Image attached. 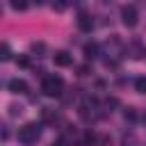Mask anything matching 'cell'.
Here are the masks:
<instances>
[{"instance_id":"obj_1","label":"cell","mask_w":146,"mask_h":146,"mask_svg":"<svg viewBox=\"0 0 146 146\" xmlns=\"http://www.w3.org/2000/svg\"><path fill=\"white\" fill-rule=\"evenodd\" d=\"M41 89H43L46 96H62V89H64V80H62V75H46Z\"/></svg>"},{"instance_id":"obj_2","label":"cell","mask_w":146,"mask_h":146,"mask_svg":"<svg viewBox=\"0 0 146 146\" xmlns=\"http://www.w3.org/2000/svg\"><path fill=\"white\" fill-rule=\"evenodd\" d=\"M39 135H41V125H39V123H25L23 128H18V139H21L23 144L36 141Z\"/></svg>"},{"instance_id":"obj_3","label":"cell","mask_w":146,"mask_h":146,"mask_svg":"<svg viewBox=\"0 0 146 146\" xmlns=\"http://www.w3.org/2000/svg\"><path fill=\"white\" fill-rule=\"evenodd\" d=\"M121 18H123V25H128V27H135V25H137V21H139L137 9H135L132 5H125V7L121 9Z\"/></svg>"},{"instance_id":"obj_4","label":"cell","mask_w":146,"mask_h":146,"mask_svg":"<svg viewBox=\"0 0 146 146\" xmlns=\"http://www.w3.org/2000/svg\"><path fill=\"white\" fill-rule=\"evenodd\" d=\"M52 62H55V66H62V68H64V66H71V64H73V57H71L66 50H57V52L52 55Z\"/></svg>"},{"instance_id":"obj_5","label":"cell","mask_w":146,"mask_h":146,"mask_svg":"<svg viewBox=\"0 0 146 146\" xmlns=\"http://www.w3.org/2000/svg\"><path fill=\"white\" fill-rule=\"evenodd\" d=\"M27 82L25 80H21V78H14V80H9V91L11 94H27Z\"/></svg>"},{"instance_id":"obj_6","label":"cell","mask_w":146,"mask_h":146,"mask_svg":"<svg viewBox=\"0 0 146 146\" xmlns=\"http://www.w3.org/2000/svg\"><path fill=\"white\" fill-rule=\"evenodd\" d=\"M78 27H80L82 32H91V30H94V18H91L89 14H80V18H78Z\"/></svg>"},{"instance_id":"obj_7","label":"cell","mask_w":146,"mask_h":146,"mask_svg":"<svg viewBox=\"0 0 146 146\" xmlns=\"http://www.w3.org/2000/svg\"><path fill=\"white\" fill-rule=\"evenodd\" d=\"M96 55H98V46H96V43H87V46H84V57H87V59H94Z\"/></svg>"},{"instance_id":"obj_8","label":"cell","mask_w":146,"mask_h":146,"mask_svg":"<svg viewBox=\"0 0 146 146\" xmlns=\"http://www.w3.org/2000/svg\"><path fill=\"white\" fill-rule=\"evenodd\" d=\"M135 89H137L139 94H146V78H137V80H135Z\"/></svg>"},{"instance_id":"obj_9","label":"cell","mask_w":146,"mask_h":146,"mask_svg":"<svg viewBox=\"0 0 146 146\" xmlns=\"http://www.w3.org/2000/svg\"><path fill=\"white\" fill-rule=\"evenodd\" d=\"M27 0H11V7L16 9V11H23V9H27Z\"/></svg>"},{"instance_id":"obj_10","label":"cell","mask_w":146,"mask_h":146,"mask_svg":"<svg viewBox=\"0 0 146 146\" xmlns=\"http://www.w3.org/2000/svg\"><path fill=\"white\" fill-rule=\"evenodd\" d=\"M9 57H11V50H9V46L2 43L0 46V59H9Z\"/></svg>"},{"instance_id":"obj_11","label":"cell","mask_w":146,"mask_h":146,"mask_svg":"<svg viewBox=\"0 0 146 146\" xmlns=\"http://www.w3.org/2000/svg\"><path fill=\"white\" fill-rule=\"evenodd\" d=\"M96 139H98V137H96L94 132H87V135H84V146H91V144H96Z\"/></svg>"},{"instance_id":"obj_12","label":"cell","mask_w":146,"mask_h":146,"mask_svg":"<svg viewBox=\"0 0 146 146\" xmlns=\"http://www.w3.org/2000/svg\"><path fill=\"white\" fill-rule=\"evenodd\" d=\"M16 64L23 66V68H27V66H30V59H27L25 55H21V57H16Z\"/></svg>"},{"instance_id":"obj_13","label":"cell","mask_w":146,"mask_h":146,"mask_svg":"<svg viewBox=\"0 0 146 146\" xmlns=\"http://www.w3.org/2000/svg\"><path fill=\"white\" fill-rule=\"evenodd\" d=\"M52 7H55L57 11H64V9H66V0H55V2H52Z\"/></svg>"},{"instance_id":"obj_14","label":"cell","mask_w":146,"mask_h":146,"mask_svg":"<svg viewBox=\"0 0 146 146\" xmlns=\"http://www.w3.org/2000/svg\"><path fill=\"white\" fill-rule=\"evenodd\" d=\"M96 144H98V146H110L112 141H110V137H98V139H96Z\"/></svg>"},{"instance_id":"obj_15","label":"cell","mask_w":146,"mask_h":146,"mask_svg":"<svg viewBox=\"0 0 146 146\" xmlns=\"http://www.w3.org/2000/svg\"><path fill=\"white\" fill-rule=\"evenodd\" d=\"M18 112H21V107H16V105H11V107H9V114H11V116H16Z\"/></svg>"},{"instance_id":"obj_16","label":"cell","mask_w":146,"mask_h":146,"mask_svg":"<svg viewBox=\"0 0 146 146\" xmlns=\"http://www.w3.org/2000/svg\"><path fill=\"white\" fill-rule=\"evenodd\" d=\"M78 71H80V75H87V73H89V66H87V64H84V66H80V68H78Z\"/></svg>"},{"instance_id":"obj_17","label":"cell","mask_w":146,"mask_h":146,"mask_svg":"<svg viewBox=\"0 0 146 146\" xmlns=\"http://www.w3.org/2000/svg\"><path fill=\"white\" fill-rule=\"evenodd\" d=\"M52 146H66V141H64V139H57V141H55Z\"/></svg>"},{"instance_id":"obj_18","label":"cell","mask_w":146,"mask_h":146,"mask_svg":"<svg viewBox=\"0 0 146 146\" xmlns=\"http://www.w3.org/2000/svg\"><path fill=\"white\" fill-rule=\"evenodd\" d=\"M144 121H146V116H144Z\"/></svg>"}]
</instances>
